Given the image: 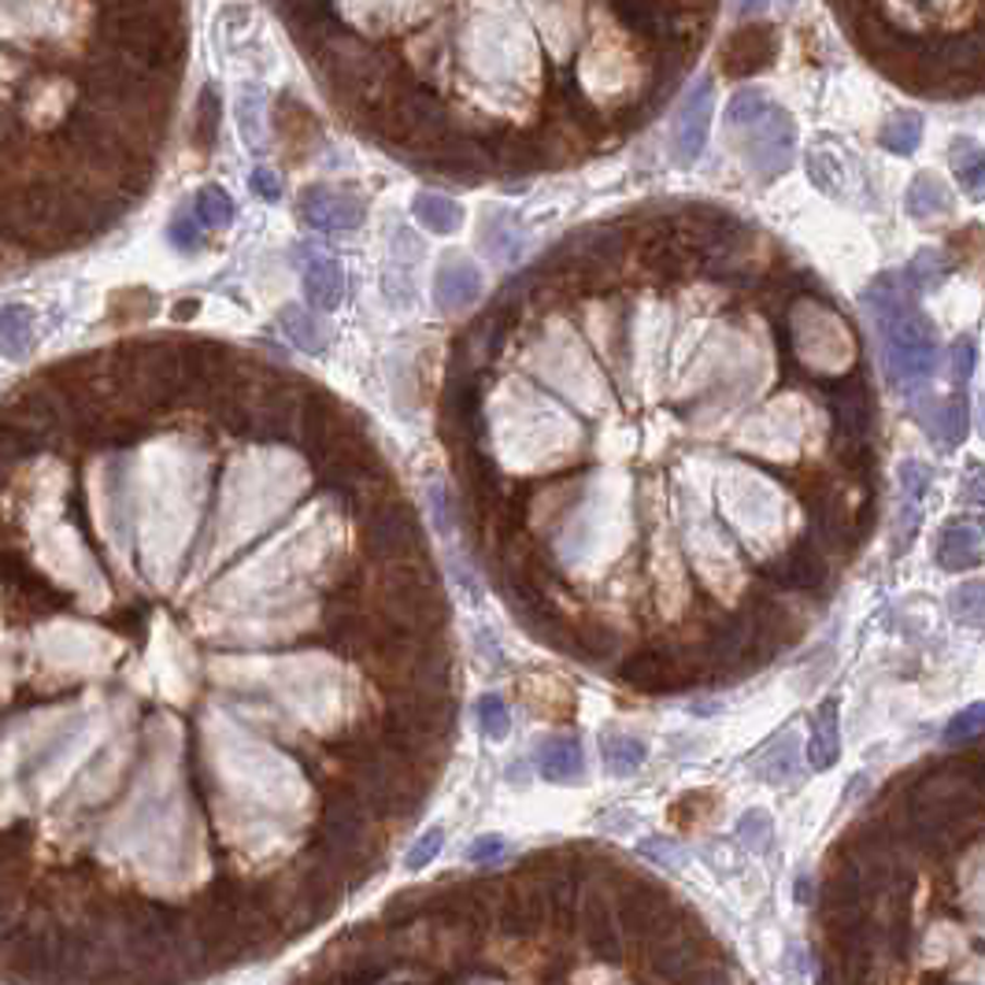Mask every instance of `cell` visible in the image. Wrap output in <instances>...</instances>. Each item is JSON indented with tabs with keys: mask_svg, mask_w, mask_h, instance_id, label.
I'll return each mask as SVG.
<instances>
[{
	"mask_svg": "<svg viewBox=\"0 0 985 985\" xmlns=\"http://www.w3.org/2000/svg\"><path fill=\"white\" fill-rule=\"evenodd\" d=\"M863 304L875 315L881 349H886V371L893 379V386L915 389L918 382L930 379L937 363L934 326L926 323L915 300L897 286V275H881L870 281V289L863 293Z\"/></svg>",
	"mask_w": 985,
	"mask_h": 985,
	"instance_id": "1",
	"label": "cell"
},
{
	"mask_svg": "<svg viewBox=\"0 0 985 985\" xmlns=\"http://www.w3.org/2000/svg\"><path fill=\"white\" fill-rule=\"evenodd\" d=\"M726 134L737 145V153L745 156V164L771 182L793 164L796 148V123L790 111L778 108L767 93L759 89H741L726 108Z\"/></svg>",
	"mask_w": 985,
	"mask_h": 985,
	"instance_id": "2",
	"label": "cell"
},
{
	"mask_svg": "<svg viewBox=\"0 0 985 985\" xmlns=\"http://www.w3.org/2000/svg\"><path fill=\"white\" fill-rule=\"evenodd\" d=\"M363 549L382 563L427 560L419 515L411 512V504H405L397 496V501L368 512V522H363Z\"/></svg>",
	"mask_w": 985,
	"mask_h": 985,
	"instance_id": "3",
	"label": "cell"
},
{
	"mask_svg": "<svg viewBox=\"0 0 985 985\" xmlns=\"http://www.w3.org/2000/svg\"><path fill=\"white\" fill-rule=\"evenodd\" d=\"M778 56V31L771 23H745L722 45V74L726 79H753L767 71Z\"/></svg>",
	"mask_w": 985,
	"mask_h": 985,
	"instance_id": "4",
	"label": "cell"
},
{
	"mask_svg": "<svg viewBox=\"0 0 985 985\" xmlns=\"http://www.w3.org/2000/svg\"><path fill=\"white\" fill-rule=\"evenodd\" d=\"M711 100H716V89H711V79H700L697 89L689 93V100L682 105L678 119H674L671 130V156L678 167H693L708 145V127H711Z\"/></svg>",
	"mask_w": 985,
	"mask_h": 985,
	"instance_id": "5",
	"label": "cell"
},
{
	"mask_svg": "<svg viewBox=\"0 0 985 985\" xmlns=\"http://www.w3.org/2000/svg\"><path fill=\"white\" fill-rule=\"evenodd\" d=\"M0 419L12 422V427L26 430L31 437H37L41 445L60 434V405L45 386H23L15 389L12 397H4L0 405Z\"/></svg>",
	"mask_w": 985,
	"mask_h": 985,
	"instance_id": "6",
	"label": "cell"
},
{
	"mask_svg": "<svg viewBox=\"0 0 985 985\" xmlns=\"http://www.w3.org/2000/svg\"><path fill=\"white\" fill-rule=\"evenodd\" d=\"M671 893L660 889L652 878H637V875H623V889H618V926L634 937H649L656 918L668 912Z\"/></svg>",
	"mask_w": 985,
	"mask_h": 985,
	"instance_id": "7",
	"label": "cell"
},
{
	"mask_svg": "<svg viewBox=\"0 0 985 985\" xmlns=\"http://www.w3.org/2000/svg\"><path fill=\"white\" fill-rule=\"evenodd\" d=\"M300 219L319 230H356L363 223V201L334 185H308L300 193Z\"/></svg>",
	"mask_w": 985,
	"mask_h": 985,
	"instance_id": "8",
	"label": "cell"
},
{
	"mask_svg": "<svg viewBox=\"0 0 985 985\" xmlns=\"http://www.w3.org/2000/svg\"><path fill=\"white\" fill-rule=\"evenodd\" d=\"M764 578L774 581V586H782V589L819 593V589L827 586V563H822V552L815 549L812 538H796L785 556H778L774 563H767Z\"/></svg>",
	"mask_w": 985,
	"mask_h": 985,
	"instance_id": "9",
	"label": "cell"
},
{
	"mask_svg": "<svg viewBox=\"0 0 985 985\" xmlns=\"http://www.w3.org/2000/svg\"><path fill=\"white\" fill-rule=\"evenodd\" d=\"M833 422H838L841 441H867L870 434V419H875V405H870V389L860 374L844 382H830L827 386Z\"/></svg>",
	"mask_w": 985,
	"mask_h": 985,
	"instance_id": "10",
	"label": "cell"
},
{
	"mask_svg": "<svg viewBox=\"0 0 985 985\" xmlns=\"http://www.w3.org/2000/svg\"><path fill=\"white\" fill-rule=\"evenodd\" d=\"M478 297H482V271H478L471 260L448 256L434 278L437 308L445 315H459V312H467Z\"/></svg>",
	"mask_w": 985,
	"mask_h": 985,
	"instance_id": "11",
	"label": "cell"
},
{
	"mask_svg": "<svg viewBox=\"0 0 985 985\" xmlns=\"http://www.w3.org/2000/svg\"><path fill=\"white\" fill-rule=\"evenodd\" d=\"M623 682L641 693H674L689 682V671L678 668V660L663 652H637L623 663Z\"/></svg>",
	"mask_w": 985,
	"mask_h": 985,
	"instance_id": "12",
	"label": "cell"
},
{
	"mask_svg": "<svg viewBox=\"0 0 985 985\" xmlns=\"http://www.w3.org/2000/svg\"><path fill=\"white\" fill-rule=\"evenodd\" d=\"M501 926L508 937H533L545 926V889H541V881L527 878V886L504 893Z\"/></svg>",
	"mask_w": 985,
	"mask_h": 985,
	"instance_id": "13",
	"label": "cell"
},
{
	"mask_svg": "<svg viewBox=\"0 0 985 985\" xmlns=\"http://www.w3.org/2000/svg\"><path fill=\"white\" fill-rule=\"evenodd\" d=\"M581 934H586V945L589 952L597 956V960L604 963H618L623 960V941H618V930L612 923V908H608V900L593 893L581 904Z\"/></svg>",
	"mask_w": 985,
	"mask_h": 985,
	"instance_id": "14",
	"label": "cell"
},
{
	"mask_svg": "<svg viewBox=\"0 0 985 985\" xmlns=\"http://www.w3.org/2000/svg\"><path fill=\"white\" fill-rule=\"evenodd\" d=\"M275 130H278V141L289 148V156L300 159L304 153H312V148L319 145V123L315 116L308 111L304 105H300L297 97H281L278 108H275Z\"/></svg>",
	"mask_w": 985,
	"mask_h": 985,
	"instance_id": "15",
	"label": "cell"
},
{
	"mask_svg": "<svg viewBox=\"0 0 985 985\" xmlns=\"http://www.w3.org/2000/svg\"><path fill=\"white\" fill-rule=\"evenodd\" d=\"M937 563L945 570H968L982 563V533L974 522H949L937 538Z\"/></svg>",
	"mask_w": 985,
	"mask_h": 985,
	"instance_id": "16",
	"label": "cell"
},
{
	"mask_svg": "<svg viewBox=\"0 0 985 985\" xmlns=\"http://www.w3.org/2000/svg\"><path fill=\"white\" fill-rule=\"evenodd\" d=\"M841 756V730H838V700H822L812 719L808 737V764L812 771H830Z\"/></svg>",
	"mask_w": 985,
	"mask_h": 985,
	"instance_id": "17",
	"label": "cell"
},
{
	"mask_svg": "<svg viewBox=\"0 0 985 985\" xmlns=\"http://www.w3.org/2000/svg\"><path fill=\"white\" fill-rule=\"evenodd\" d=\"M608 8H612L615 19L626 26V31L652 37V41H668L671 26H668V8H663V0H608Z\"/></svg>",
	"mask_w": 985,
	"mask_h": 985,
	"instance_id": "18",
	"label": "cell"
},
{
	"mask_svg": "<svg viewBox=\"0 0 985 985\" xmlns=\"http://www.w3.org/2000/svg\"><path fill=\"white\" fill-rule=\"evenodd\" d=\"M304 293H308V304L319 308V312H334V308L341 304V297H345L341 267H337L334 260H326V256L312 260V264L304 267Z\"/></svg>",
	"mask_w": 985,
	"mask_h": 985,
	"instance_id": "19",
	"label": "cell"
},
{
	"mask_svg": "<svg viewBox=\"0 0 985 985\" xmlns=\"http://www.w3.org/2000/svg\"><path fill=\"white\" fill-rule=\"evenodd\" d=\"M538 771L541 778H549V782H575V778H581V748H578V737H549L545 745L538 748Z\"/></svg>",
	"mask_w": 985,
	"mask_h": 985,
	"instance_id": "20",
	"label": "cell"
},
{
	"mask_svg": "<svg viewBox=\"0 0 985 985\" xmlns=\"http://www.w3.org/2000/svg\"><path fill=\"white\" fill-rule=\"evenodd\" d=\"M904 204H908V215H912V219H918V223L941 219V215L952 212V193H949V185H945L937 175L923 171L912 182V190H908V201Z\"/></svg>",
	"mask_w": 985,
	"mask_h": 985,
	"instance_id": "21",
	"label": "cell"
},
{
	"mask_svg": "<svg viewBox=\"0 0 985 985\" xmlns=\"http://www.w3.org/2000/svg\"><path fill=\"white\" fill-rule=\"evenodd\" d=\"M34 349V312L26 304L0 308V356L23 360Z\"/></svg>",
	"mask_w": 985,
	"mask_h": 985,
	"instance_id": "22",
	"label": "cell"
},
{
	"mask_svg": "<svg viewBox=\"0 0 985 985\" xmlns=\"http://www.w3.org/2000/svg\"><path fill=\"white\" fill-rule=\"evenodd\" d=\"M600 756H604V767L612 774H634L645 764L649 748L641 737L630 734H600Z\"/></svg>",
	"mask_w": 985,
	"mask_h": 985,
	"instance_id": "23",
	"label": "cell"
},
{
	"mask_svg": "<svg viewBox=\"0 0 985 985\" xmlns=\"http://www.w3.org/2000/svg\"><path fill=\"white\" fill-rule=\"evenodd\" d=\"M416 219L430 233H456L464 223V208L441 193H416Z\"/></svg>",
	"mask_w": 985,
	"mask_h": 985,
	"instance_id": "24",
	"label": "cell"
},
{
	"mask_svg": "<svg viewBox=\"0 0 985 985\" xmlns=\"http://www.w3.org/2000/svg\"><path fill=\"white\" fill-rule=\"evenodd\" d=\"M626 256V238L615 227H600L581 241V264L600 267V271H615Z\"/></svg>",
	"mask_w": 985,
	"mask_h": 985,
	"instance_id": "25",
	"label": "cell"
},
{
	"mask_svg": "<svg viewBox=\"0 0 985 985\" xmlns=\"http://www.w3.org/2000/svg\"><path fill=\"white\" fill-rule=\"evenodd\" d=\"M918 141H923V116H915V111H897L878 134V145H886L897 156H912Z\"/></svg>",
	"mask_w": 985,
	"mask_h": 985,
	"instance_id": "26",
	"label": "cell"
},
{
	"mask_svg": "<svg viewBox=\"0 0 985 985\" xmlns=\"http://www.w3.org/2000/svg\"><path fill=\"white\" fill-rule=\"evenodd\" d=\"M281 331H286L289 341H293L297 349H304V352H323L326 349L323 326H319L315 319L308 315L304 308H297V304L281 308Z\"/></svg>",
	"mask_w": 985,
	"mask_h": 985,
	"instance_id": "27",
	"label": "cell"
},
{
	"mask_svg": "<svg viewBox=\"0 0 985 985\" xmlns=\"http://www.w3.org/2000/svg\"><path fill=\"white\" fill-rule=\"evenodd\" d=\"M193 215H196V223H201V227L227 230L230 223H233V201H230V193L223 190V185H204V190L196 193V201H193Z\"/></svg>",
	"mask_w": 985,
	"mask_h": 985,
	"instance_id": "28",
	"label": "cell"
},
{
	"mask_svg": "<svg viewBox=\"0 0 985 985\" xmlns=\"http://www.w3.org/2000/svg\"><path fill=\"white\" fill-rule=\"evenodd\" d=\"M570 645H575V649L586 656V660H597V663H604V660H612V656L623 649V641H618V634L615 630H608V626H581V630L575 634L570 630Z\"/></svg>",
	"mask_w": 985,
	"mask_h": 985,
	"instance_id": "29",
	"label": "cell"
},
{
	"mask_svg": "<svg viewBox=\"0 0 985 985\" xmlns=\"http://www.w3.org/2000/svg\"><path fill=\"white\" fill-rule=\"evenodd\" d=\"M716 804H719V796L711 793V790L686 793V796H678V801H674V808H671V822H674V827H678V830L700 827V822H708V819H711V812H716Z\"/></svg>",
	"mask_w": 985,
	"mask_h": 985,
	"instance_id": "30",
	"label": "cell"
},
{
	"mask_svg": "<svg viewBox=\"0 0 985 985\" xmlns=\"http://www.w3.org/2000/svg\"><path fill=\"white\" fill-rule=\"evenodd\" d=\"M952 167L960 178V190L978 193L982 190V148L971 137L952 141Z\"/></svg>",
	"mask_w": 985,
	"mask_h": 985,
	"instance_id": "31",
	"label": "cell"
},
{
	"mask_svg": "<svg viewBox=\"0 0 985 985\" xmlns=\"http://www.w3.org/2000/svg\"><path fill=\"white\" fill-rule=\"evenodd\" d=\"M215 134H219V93L208 86V89H201V97H196V119H193L196 148H212Z\"/></svg>",
	"mask_w": 985,
	"mask_h": 985,
	"instance_id": "32",
	"label": "cell"
},
{
	"mask_svg": "<svg viewBox=\"0 0 985 985\" xmlns=\"http://www.w3.org/2000/svg\"><path fill=\"white\" fill-rule=\"evenodd\" d=\"M478 722H482V734L490 741H504L512 730V711L508 704H504L501 693H485L482 700H478Z\"/></svg>",
	"mask_w": 985,
	"mask_h": 985,
	"instance_id": "33",
	"label": "cell"
},
{
	"mask_svg": "<svg viewBox=\"0 0 985 985\" xmlns=\"http://www.w3.org/2000/svg\"><path fill=\"white\" fill-rule=\"evenodd\" d=\"M737 841L745 844V849H753V852H767V849H771V841H774L771 815L759 812V808L741 815V819H737Z\"/></svg>",
	"mask_w": 985,
	"mask_h": 985,
	"instance_id": "34",
	"label": "cell"
},
{
	"mask_svg": "<svg viewBox=\"0 0 985 985\" xmlns=\"http://www.w3.org/2000/svg\"><path fill=\"white\" fill-rule=\"evenodd\" d=\"M949 608H952L956 623L974 626V630H978V623H982V581H968V586L956 589V593L949 597Z\"/></svg>",
	"mask_w": 985,
	"mask_h": 985,
	"instance_id": "35",
	"label": "cell"
},
{
	"mask_svg": "<svg viewBox=\"0 0 985 985\" xmlns=\"http://www.w3.org/2000/svg\"><path fill=\"white\" fill-rule=\"evenodd\" d=\"M949 271H952V264H945L941 252H923V256L908 267V281L918 286V289H926V286H937V281L949 275Z\"/></svg>",
	"mask_w": 985,
	"mask_h": 985,
	"instance_id": "36",
	"label": "cell"
},
{
	"mask_svg": "<svg viewBox=\"0 0 985 985\" xmlns=\"http://www.w3.org/2000/svg\"><path fill=\"white\" fill-rule=\"evenodd\" d=\"M782 753H774V759L771 764H759V778H764V782H771V785H778V782H790V778H796V756H793V734H785L782 737Z\"/></svg>",
	"mask_w": 985,
	"mask_h": 985,
	"instance_id": "37",
	"label": "cell"
},
{
	"mask_svg": "<svg viewBox=\"0 0 985 985\" xmlns=\"http://www.w3.org/2000/svg\"><path fill=\"white\" fill-rule=\"evenodd\" d=\"M441 844H445V830L441 827H430L427 833H422V838L416 841V849L408 852V870H422V867H430V863L437 860V852H441Z\"/></svg>",
	"mask_w": 985,
	"mask_h": 985,
	"instance_id": "38",
	"label": "cell"
},
{
	"mask_svg": "<svg viewBox=\"0 0 985 985\" xmlns=\"http://www.w3.org/2000/svg\"><path fill=\"white\" fill-rule=\"evenodd\" d=\"M982 730V704H968L963 711H956L952 722L945 726V741H974Z\"/></svg>",
	"mask_w": 985,
	"mask_h": 985,
	"instance_id": "39",
	"label": "cell"
},
{
	"mask_svg": "<svg viewBox=\"0 0 985 985\" xmlns=\"http://www.w3.org/2000/svg\"><path fill=\"white\" fill-rule=\"evenodd\" d=\"M504 856H508V844H504L501 833H482V838L467 849V860L478 863V867H493V863H501Z\"/></svg>",
	"mask_w": 985,
	"mask_h": 985,
	"instance_id": "40",
	"label": "cell"
},
{
	"mask_svg": "<svg viewBox=\"0 0 985 985\" xmlns=\"http://www.w3.org/2000/svg\"><path fill=\"white\" fill-rule=\"evenodd\" d=\"M119 312V319H127V315H148L156 308V300H153V293H148V289H127V293H119L116 297V304H111Z\"/></svg>",
	"mask_w": 985,
	"mask_h": 985,
	"instance_id": "41",
	"label": "cell"
},
{
	"mask_svg": "<svg viewBox=\"0 0 985 985\" xmlns=\"http://www.w3.org/2000/svg\"><path fill=\"white\" fill-rule=\"evenodd\" d=\"M171 245L182 249V252L201 249V223L190 219V215H178V219L171 223Z\"/></svg>",
	"mask_w": 985,
	"mask_h": 985,
	"instance_id": "42",
	"label": "cell"
},
{
	"mask_svg": "<svg viewBox=\"0 0 985 985\" xmlns=\"http://www.w3.org/2000/svg\"><path fill=\"white\" fill-rule=\"evenodd\" d=\"M968 434V408H963V397H952L949 408H945V441L956 445Z\"/></svg>",
	"mask_w": 985,
	"mask_h": 985,
	"instance_id": "43",
	"label": "cell"
},
{
	"mask_svg": "<svg viewBox=\"0 0 985 985\" xmlns=\"http://www.w3.org/2000/svg\"><path fill=\"white\" fill-rule=\"evenodd\" d=\"M252 193L264 196V201H278V196H281L278 175L267 171V167H256V171H252Z\"/></svg>",
	"mask_w": 985,
	"mask_h": 985,
	"instance_id": "44",
	"label": "cell"
},
{
	"mask_svg": "<svg viewBox=\"0 0 985 985\" xmlns=\"http://www.w3.org/2000/svg\"><path fill=\"white\" fill-rule=\"evenodd\" d=\"M641 856H652V860H660V863H678L682 860V849L674 841L649 838V841H641Z\"/></svg>",
	"mask_w": 985,
	"mask_h": 985,
	"instance_id": "45",
	"label": "cell"
},
{
	"mask_svg": "<svg viewBox=\"0 0 985 985\" xmlns=\"http://www.w3.org/2000/svg\"><path fill=\"white\" fill-rule=\"evenodd\" d=\"M682 985H730V974L722 968H716V963H700V968L693 971Z\"/></svg>",
	"mask_w": 985,
	"mask_h": 985,
	"instance_id": "46",
	"label": "cell"
},
{
	"mask_svg": "<svg viewBox=\"0 0 985 985\" xmlns=\"http://www.w3.org/2000/svg\"><path fill=\"white\" fill-rule=\"evenodd\" d=\"M971 363H974V341L956 345V379H960V382H968Z\"/></svg>",
	"mask_w": 985,
	"mask_h": 985,
	"instance_id": "47",
	"label": "cell"
},
{
	"mask_svg": "<svg viewBox=\"0 0 985 985\" xmlns=\"http://www.w3.org/2000/svg\"><path fill=\"white\" fill-rule=\"evenodd\" d=\"M767 0H745V4H741V15H753V12H759V8H764Z\"/></svg>",
	"mask_w": 985,
	"mask_h": 985,
	"instance_id": "48",
	"label": "cell"
},
{
	"mask_svg": "<svg viewBox=\"0 0 985 985\" xmlns=\"http://www.w3.org/2000/svg\"><path fill=\"white\" fill-rule=\"evenodd\" d=\"M193 312H196V304H193V300H185V304L175 308V319H185V315H193Z\"/></svg>",
	"mask_w": 985,
	"mask_h": 985,
	"instance_id": "49",
	"label": "cell"
}]
</instances>
